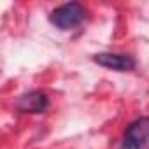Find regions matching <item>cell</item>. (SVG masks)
<instances>
[{"mask_svg": "<svg viewBox=\"0 0 149 149\" xmlns=\"http://www.w3.org/2000/svg\"><path fill=\"white\" fill-rule=\"evenodd\" d=\"M86 18V9L77 4V2H70V4H63L60 7H56L49 19L51 23L60 28V30H72V28H76L79 26Z\"/></svg>", "mask_w": 149, "mask_h": 149, "instance_id": "1", "label": "cell"}, {"mask_svg": "<svg viewBox=\"0 0 149 149\" xmlns=\"http://www.w3.org/2000/svg\"><path fill=\"white\" fill-rule=\"evenodd\" d=\"M123 149H149V118H139L128 125Z\"/></svg>", "mask_w": 149, "mask_h": 149, "instance_id": "2", "label": "cell"}, {"mask_svg": "<svg viewBox=\"0 0 149 149\" xmlns=\"http://www.w3.org/2000/svg\"><path fill=\"white\" fill-rule=\"evenodd\" d=\"M49 107V98L46 93L39 91V90H33V91H28L25 95H21L16 102V109L21 111V112H30V114H40V112H46Z\"/></svg>", "mask_w": 149, "mask_h": 149, "instance_id": "3", "label": "cell"}, {"mask_svg": "<svg viewBox=\"0 0 149 149\" xmlns=\"http://www.w3.org/2000/svg\"><path fill=\"white\" fill-rule=\"evenodd\" d=\"M98 65L118 70V72H128L135 68V60L128 54H118V53H100L93 58Z\"/></svg>", "mask_w": 149, "mask_h": 149, "instance_id": "4", "label": "cell"}]
</instances>
